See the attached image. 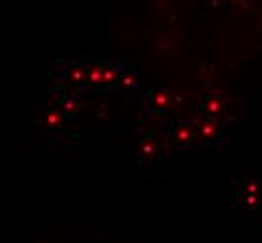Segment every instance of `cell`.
<instances>
[{"mask_svg":"<svg viewBox=\"0 0 262 243\" xmlns=\"http://www.w3.org/2000/svg\"><path fill=\"white\" fill-rule=\"evenodd\" d=\"M58 122H60V116H58L56 113H49V114H47V124H49L51 127H55Z\"/></svg>","mask_w":262,"mask_h":243,"instance_id":"1","label":"cell"}]
</instances>
